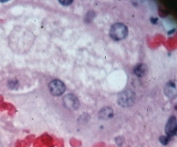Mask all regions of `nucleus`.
<instances>
[{
	"label": "nucleus",
	"instance_id": "nucleus-3",
	"mask_svg": "<svg viewBox=\"0 0 177 147\" xmlns=\"http://www.w3.org/2000/svg\"><path fill=\"white\" fill-rule=\"evenodd\" d=\"M48 88H49L50 93L55 96L62 95L66 90L65 84L61 80H58V79L53 80L50 82L48 85Z\"/></svg>",
	"mask_w": 177,
	"mask_h": 147
},
{
	"label": "nucleus",
	"instance_id": "nucleus-4",
	"mask_svg": "<svg viewBox=\"0 0 177 147\" xmlns=\"http://www.w3.org/2000/svg\"><path fill=\"white\" fill-rule=\"evenodd\" d=\"M62 102H63L64 106L69 110H77L80 106L78 98L73 94L66 95L63 97Z\"/></svg>",
	"mask_w": 177,
	"mask_h": 147
},
{
	"label": "nucleus",
	"instance_id": "nucleus-9",
	"mask_svg": "<svg viewBox=\"0 0 177 147\" xmlns=\"http://www.w3.org/2000/svg\"><path fill=\"white\" fill-rule=\"evenodd\" d=\"M8 87H9L11 89L18 88V82L17 80H11V81L8 82Z\"/></svg>",
	"mask_w": 177,
	"mask_h": 147
},
{
	"label": "nucleus",
	"instance_id": "nucleus-6",
	"mask_svg": "<svg viewBox=\"0 0 177 147\" xmlns=\"http://www.w3.org/2000/svg\"><path fill=\"white\" fill-rule=\"evenodd\" d=\"M164 90H165L166 95L167 97L171 98V99H174V98L176 97L177 91H176L175 82L174 81H169L168 82H167V84L165 85Z\"/></svg>",
	"mask_w": 177,
	"mask_h": 147
},
{
	"label": "nucleus",
	"instance_id": "nucleus-2",
	"mask_svg": "<svg viewBox=\"0 0 177 147\" xmlns=\"http://www.w3.org/2000/svg\"><path fill=\"white\" fill-rule=\"evenodd\" d=\"M136 99V95L133 90H124L118 96V103L122 107L132 106Z\"/></svg>",
	"mask_w": 177,
	"mask_h": 147
},
{
	"label": "nucleus",
	"instance_id": "nucleus-1",
	"mask_svg": "<svg viewBox=\"0 0 177 147\" xmlns=\"http://www.w3.org/2000/svg\"><path fill=\"white\" fill-rule=\"evenodd\" d=\"M127 34H128V28L123 23L113 24L110 30V35L114 40L124 39L127 36Z\"/></svg>",
	"mask_w": 177,
	"mask_h": 147
},
{
	"label": "nucleus",
	"instance_id": "nucleus-5",
	"mask_svg": "<svg viewBox=\"0 0 177 147\" xmlns=\"http://www.w3.org/2000/svg\"><path fill=\"white\" fill-rule=\"evenodd\" d=\"M166 133L168 137H174L176 134V131H177V122H176V118L175 116H171L169 117L167 125H166Z\"/></svg>",
	"mask_w": 177,
	"mask_h": 147
},
{
	"label": "nucleus",
	"instance_id": "nucleus-11",
	"mask_svg": "<svg viewBox=\"0 0 177 147\" xmlns=\"http://www.w3.org/2000/svg\"><path fill=\"white\" fill-rule=\"evenodd\" d=\"M73 3V1H60V4L62 5H69Z\"/></svg>",
	"mask_w": 177,
	"mask_h": 147
},
{
	"label": "nucleus",
	"instance_id": "nucleus-10",
	"mask_svg": "<svg viewBox=\"0 0 177 147\" xmlns=\"http://www.w3.org/2000/svg\"><path fill=\"white\" fill-rule=\"evenodd\" d=\"M160 141L162 144H167L168 141H169V137H166V136H162L160 137Z\"/></svg>",
	"mask_w": 177,
	"mask_h": 147
},
{
	"label": "nucleus",
	"instance_id": "nucleus-7",
	"mask_svg": "<svg viewBox=\"0 0 177 147\" xmlns=\"http://www.w3.org/2000/svg\"><path fill=\"white\" fill-rule=\"evenodd\" d=\"M113 115H114V111L111 107H105L103 109H101L98 113L99 118L103 120L110 119L113 116Z\"/></svg>",
	"mask_w": 177,
	"mask_h": 147
},
{
	"label": "nucleus",
	"instance_id": "nucleus-8",
	"mask_svg": "<svg viewBox=\"0 0 177 147\" xmlns=\"http://www.w3.org/2000/svg\"><path fill=\"white\" fill-rule=\"evenodd\" d=\"M133 72L138 77H139V78L144 77L147 73V67H146V65H145L143 63H139L134 67Z\"/></svg>",
	"mask_w": 177,
	"mask_h": 147
}]
</instances>
